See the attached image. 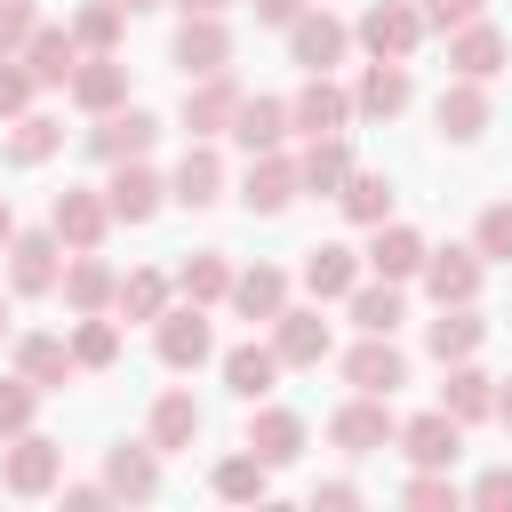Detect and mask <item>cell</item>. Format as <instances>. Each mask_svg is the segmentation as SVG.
Returning a JSON list of instances; mask_svg holds the SVG:
<instances>
[{
  "label": "cell",
  "mask_w": 512,
  "mask_h": 512,
  "mask_svg": "<svg viewBox=\"0 0 512 512\" xmlns=\"http://www.w3.org/2000/svg\"><path fill=\"white\" fill-rule=\"evenodd\" d=\"M112 288H120V272L104 264V248H80V256H64V280H56V296H64V312L80 320V312H112Z\"/></svg>",
  "instance_id": "cell-25"
},
{
  "label": "cell",
  "mask_w": 512,
  "mask_h": 512,
  "mask_svg": "<svg viewBox=\"0 0 512 512\" xmlns=\"http://www.w3.org/2000/svg\"><path fill=\"white\" fill-rule=\"evenodd\" d=\"M216 376H224V392H232V400H272V384H280V352L248 336V344L216 352Z\"/></svg>",
  "instance_id": "cell-27"
},
{
  "label": "cell",
  "mask_w": 512,
  "mask_h": 512,
  "mask_svg": "<svg viewBox=\"0 0 512 512\" xmlns=\"http://www.w3.org/2000/svg\"><path fill=\"white\" fill-rule=\"evenodd\" d=\"M472 248H480V264H512V200H488V208H480Z\"/></svg>",
  "instance_id": "cell-46"
},
{
  "label": "cell",
  "mask_w": 512,
  "mask_h": 512,
  "mask_svg": "<svg viewBox=\"0 0 512 512\" xmlns=\"http://www.w3.org/2000/svg\"><path fill=\"white\" fill-rule=\"evenodd\" d=\"M64 504H72V512H96V504H112V488H104V480H72Z\"/></svg>",
  "instance_id": "cell-54"
},
{
  "label": "cell",
  "mask_w": 512,
  "mask_h": 512,
  "mask_svg": "<svg viewBox=\"0 0 512 512\" xmlns=\"http://www.w3.org/2000/svg\"><path fill=\"white\" fill-rule=\"evenodd\" d=\"M0 336H8V296H0Z\"/></svg>",
  "instance_id": "cell-59"
},
{
  "label": "cell",
  "mask_w": 512,
  "mask_h": 512,
  "mask_svg": "<svg viewBox=\"0 0 512 512\" xmlns=\"http://www.w3.org/2000/svg\"><path fill=\"white\" fill-rule=\"evenodd\" d=\"M16 376H24V384H40V392H64L80 368H72V344H64V336L32 328V336H16Z\"/></svg>",
  "instance_id": "cell-36"
},
{
  "label": "cell",
  "mask_w": 512,
  "mask_h": 512,
  "mask_svg": "<svg viewBox=\"0 0 512 512\" xmlns=\"http://www.w3.org/2000/svg\"><path fill=\"white\" fill-rule=\"evenodd\" d=\"M392 200H400V192H392V176H384V168H352V176L336 184V208H344L360 232H368V224H384V216H392Z\"/></svg>",
  "instance_id": "cell-41"
},
{
  "label": "cell",
  "mask_w": 512,
  "mask_h": 512,
  "mask_svg": "<svg viewBox=\"0 0 512 512\" xmlns=\"http://www.w3.org/2000/svg\"><path fill=\"white\" fill-rule=\"evenodd\" d=\"M320 504H328V512L360 504V480H320V488H312V512H320Z\"/></svg>",
  "instance_id": "cell-52"
},
{
  "label": "cell",
  "mask_w": 512,
  "mask_h": 512,
  "mask_svg": "<svg viewBox=\"0 0 512 512\" xmlns=\"http://www.w3.org/2000/svg\"><path fill=\"white\" fill-rule=\"evenodd\" d=\"M176 8H184V16H224L232 0H176Z\"/></svg>",
  "instance_id": "cell-56"
},
{
  "label": "cell",
  "mask_w": 512,
  "mask_h": 512,
  "mask_svg": "<svg viewBox=\"0 0 512 512\" xmlns=\"http://www.w3.org/2000/svg\"><path fill=\"white\" fill-rule=\"evenodd\" d=\"M64 96H72L88 120H96V112H120V104H128V64H120V48H112V56H80L72 80H64Z\"/></svg>",
  "instance_id": "cell-23"
},
{
  "label": "cell",
  "mask_w": 512,
  "mask_h": 512,
  "mask_svg": "<svg viewBox=\"0 0 512 512\" xmlns=\"http://www.w3.org/2000/svg\"><path fill=\"white\" fill-rule=\"evenodd\" d=\"M64 344H72V368H80V376H104V368L120 360V320H112V312H80Z\"/></svg>",
  "instance_id": "cell-42"
},
{
  "label": "cell",
  "mask_w": 512,
  "mask_h": 512,
  "mask_svg": "<svg viewBox=\"0 0 512 512\" xmlns=\"http://www.w3.org/2000/svg\"><path fill=\"white\" fill-rule=\"evenodd\" d=\"M32 32H40V8L32 0H0V56H24Z\"/></svg>",
  "instance_id": "cell-49"
},
{
  "label": "cell",
  "mask_w": 512,
  "mask_h": 512,
  "mask_svg": "<svg viewBox=\"0 0 512 512\" xmlns=\"http://www.w3.org/2000/svg\"><path fill=\"white\" fill-rule=\"evenodd\" d=\"M392 448L408 456V464H432V472H456V456H464V424L432 400L424 416H408L400 432H392Z\"/></svg>",
  "instance_id": "cell-11"
},
{
  "label": "cell",
  "mask_w": 512,
  "mask_h": 512,
  "mask_svg": "<svg viewBox=\"0 0 512 512\" xmlns=\"http://www.w3.org/2000/svg\"><path fill=\"white\" fill-rule=\"evenodd\" d=\"M272 352H280V368H320L328 352H336V328L320 320V304H280L272 312V336H264Z\"/></svg>",
  "instance_id": "cell-6"
},
{
  "label": "cell",
  "mask_w": 512,
  "mask_h": 512,
  "mask_svg": "<svg viewBox=\"0 0 512 512\" xmlns=\"http://www.w3.org/2000/svg\"><path fill=\"white\" fill-rule=\"evenodd\" d=\"M152 352H160V368H176V376L208 368V360H216V328H208V304H168V312L152 320Z\"/></svg>",
  "instance_id": "cell-1"
},
{
  "label": "cell",
  "mask_w": 512,
  "mask_h": 512,
  "mask_svg": "<svg viewBox=\"0 0 512 512\" xmlns=\"http://www.w3.org/2000/svg\"><path fill=\"white\" fill-rule=\"evenodd\" d=\"M48 232L64 240V256H80V248H104V232H112L104 184H64V192L48 200Z\"/></svg>",
  "instance_id": "cell-4"
},
{
  "label": "cell",
  "mask_w": 512,
  "mask_h": 512,
  "mask_svg": "<svg viewBox=\"0 0 512 512\" xmlns=\"http://www.w3.org/2000/svg\"><path fill=\"white\" fill-rule=\"evenodd\" d=\"M208 488H216L224 504H264V496H272V464H264V456H248V448H232V456H216Z\"/></svg>",
  "instance_id": "cell-43"
},
{
  "label": "cell",
  "mask_w": 512,
  "mask_h": 512,
  "mask_svg": "<svg viewBox=\"0 0 512 512\" xmlns=\"http://www.w3.org/2000/svg\"><path fill=\"white\" fill-rule=\"evenodd\" d=\"M32 416H40V384H24V376H0V440L32 432Z\"/></svg>",
  "instance_id": "cell-47"
},
{
  "label": "cell",
  "mask_w": 512,
  "mask_h": 512,
  "mask_svg": "<svg viewBox=\"0 0 512 512\" xmlns=\"http://www.w3.org/2000/svg\"><path fill=\"white\" fill-rule=\"evenodd\" d=\"M120 8H128V16H152V8H168V0H120Z\"/></svg>",
  "instance_id": "cell-58"
},
{
  "label": "cell",
  "mask_w": 512,
  "mask_h": 512,
  "mask_svg": "<svg viewBox=\"0 0 512 512\" xmlns=\"http://www.w3.org/2000/svg\"><path fill=\"white\" fill-rule=\"evenodd\" d=\"M72 64H80L72 24H48V16H40V32L24 40V72H32V88H64V80H72Z\"/></svg>",
  "instance_id": "cell-34"
},
{
  "label": "cell",
  "mask_w": 512,
  "mask_h": 512,
  "mask_svg": "<svg viewBox=\"0 0 512 512\" xmlns=\"http://www.w3.org/2000/svg\"><path fill=\"white\" fill-rule=\"evenodd\" d=\"M416 104V80H408V64H392V56H368L360 64V80H352V120H400Z\"/></svg>",
  "instance_id": "cell-13"
},
{
  "label": "cell",
  "mask_w": 512,
  "mask_h": 512,
  "mask_svg": "<svg viewBox=\"0 0 512 512\" xmlns=\"http://www.w3.org/2000/svg\"><path fill=\"white\" fill-rule=\"evenodd\" d=\"M344 312H352V328H360V336H392V328L408 320V296H400V280L360 272V280H352V296H344Z\"/></svg>",
  "instance_id": "cell-32"
},
{
  "label": "cell",
  "mask_w": 512,
  "mask_h": 512,
  "mask_svg": "<svg viewBox=\"0 0 512 512\" xmlns=\"http://www.w3.org/2000/svg\"><path fill=\"white\" fill-rule=\"evenodd\" d=\"M344 176H352V144H344V136H304V152H296V184H304L312 200H336Z\"/></svg>",
  "instance_id": "cell-38"
},
{
  "label": "cell",
  "mask_w": 512,
  "mask_h": 512,
  "mask_svg": "<svg viewBox=\"0 0 512 512\" xmlns=\"http://www.w3.org/2000/svg\"><path fill=\"white\" fill-rule=\"evenodd\" d=\"M416 280H424V296H432V304H480L488 264H480V248H424Z\"/></svg>",
  "instance_id": "cell-15"
},
{
  "label": "cell",
  "mask_w": 512,
  "mask_h": 512,
  "mask_svg": "<svg viewBox=\"0 0 512 512\" xmlns=\"http://www.w3.org/2000/svg\"><path fill=\"white\" fill-rule=\"evenodd\" d=\"M232 112H240V80L232 72H208V80H184V136H200V144H216L224 128H232Z\"/></svg>",
  "instance_id": "cell-17"
},
{
  "label": "cell",
  "mask_w": 512,
  "mask_h": 512,
  "mask_svg": "<svg viewBox=\"0 0 512 512\" xmlns=\"http://www.w3.org/2000/svg\"><path fill=\"white\" fill-rule=\"evenodd\" d=\"M504 64H512V40H504L488 16H472V24L448 32V72H456V80H496Z\"/></svg>",
  "instance_id": "cell-21"
},
{
  "label": "cell",
  "mask_w": 512,
  "mask_h": 512,
  "mask_svg": "<svg viewBox=\"0 0 512 512\" xmlns=\"http://www.w3.org/2000/svg\"><path fill=\"white\" fill-rule=\"evenodd\" d=\"M344 56H352V24H344V16L304 8V16L288 24V64H304V72H336Z\"/></svg>",
  "instance_id": "cell-12"
},
{
  "label": "cell",
  "mask_w": 512,
  "mask_h": 512,
  "mask_svg": "<svg viewBox=\"0 0 512 512\" xmlns=\"http://www.w3.org/2000/svg\"><path fill=\"white\" fill-rule=\"evenodd\" d=\"M32 72H24V56H0V120H16V112H32Z\"/></svg>",
  "instance_id": "cell-48"
},
{
  "label": "cell",
  "mask_w": 512,
  "mask_h": 512,
  "mask_svg": "<svg viewBox=\"0 0 512 512\" xmlns=\"http://www.w3.org/2000/svg\"><path fill=\"white\" fill-rule=\"evenodd\" d=\"M488 120H496L488 80H448V88L432 96V128H440L448 144H480V136H488Z\"/></svg>",
  "instance_id": "cell-18"
},
{
  "label": "cell",
  "mask_w": 512,
  "mask_h": 512,
  "mask_svg": "<svg viewBox=\"0 0 512 512\" xmlns=\"http://www.w3.org/2000/svg\"><path fill=\"white\" fill-rule=\"evenodd\" d=\"M104 488L128 496V504H152V496H160V448H152V440H120V448H104Z\"/></svg>",
  "instance_id": "cell-28"
},
{
  "label": "cell",
  "mask_w": 512,
  "mask_h": 512,
  "mask_svg": "<svg viewBox=\"0 0 512 512\" xmlns=\"http://www.w3.org/2000/svg\"><path fill=\"white\" fill-rule=\"evenodd\" d=\"M392 432H400V416H392V400H376V392H352V400L328 416V440H336L344 456H376V448H392Z\"/></svg>",
  "instance_id": "cell-10"
},
{
  "label": "cell",
  "mask_w": 512,
  "mask_h": 512,
  "mask_svg": "<svg viewBox=\"0 0 512 512\" xmlns=\"http://www.w3.org/2000/svg\"><path fill=\"white\" fill-rule=\"evenodd\" d=\"M0 488H8V496H48V488H64V448H56L48 432H16L8 456H0Z\"/></svg>",
  "instance_id": "cell-7"
},
{
  "label": "cell",
  "mask_w": 512,
  "mask_h": 512,
  "mask_svg": "<svg viewBox=\"0 0 512 512\" xmlns=\"http://www.w3.org/2000/svg\"><path fill=\"white\" fill-rule=\"evenodd\" d=\"M16 240V208H8V192H0V248Z\"/></svg>",
  "instance_id": "cell-57"
},
{
  "label": "cell",
  "mask_w": 512,
  "mask_h": 512,
  "mask_svg": "<svg viewBox=\"0 0 512 512\" xmlns=\"http://www.w3.org/2000/svg\"><path fill=\"white\" fill-rule=\"evenodd\" d=\"M80 144H88V160H144L152 144H160V112H144V104H120V112H96L88 128H80Z\"/></svg>",
  "instance_id": "cell-3"
},
{
  "label": "cell",
  "mask_w": 512,
  "mask_h": 512,
  "mask_svg": "<svg viewBox=\"0 0 512 512\" xmlns=\"http://www.w3.org/2000/svg\"><path fill=\"white\" fill-rule=\"evenodd\" d=\"M440 408H448L456 424H488V408H496V376H488L480 360H448V368H440Z\"/></svg>",
  "instance_id": "cell-33"
},
{
  "label": "cell",
  "mask_w": 512,
  "mask_h": 512,
  "mask_svg": "<svg viewBox=\"0 0 512 512\" xmlns=\"http://www.w3.org/2000/svg\"><path fill=\"white\" fill-rule=\"evenodd\" d=\"M472 16H480V0H424V32H456Z\"/></svg>",
  "instance_id": "cell-51"
},
{
  "label": "cell",
  "mask_w": 512,
  "mask_h": 512,
  "mask_svg": "<svg viewBox=\"0 0 512 512\" xmlns=\"http://www.w3.org/2000/svg\"><path fill=\"white\" fill-rule=\"evenodd\" d=\"M240 152H280L296 128H288V96H240V112H232V128H224Z\"/></svg>",
  "instance_id": "cell-29"
},
{
  "label": "cell",
  "mask_w": 512,
  "mask_h": 512,
  "mask_svg": "<svg viewBox=\"0 0 512 512\" xmlns=\"http://www.w3.org/2000/svg\"><path fill=\"white\" fill-rule=\"evenodd\" d=\"M304 440H312V432H304V416H296V408L248 400V432H240V448H248V456H264V464L280 472V464H296V456H304Z\"/></svg>",
  "instance_id": "cell-16"
},
{
  "label": "cell",
  "mask_w": 512,
  "mask_h": 512,
  "mask_svg": "<svg viewBox=\"0 0 512 512\" xmlns=\"http://www.w3.org/2000/svg\"><path fill=\"white\" fill-rule=\"evenodd\" d=\"M104 208H112V224H152V216L168 208V176H160L152 160H112Z\"/></svg>",
  "instance_id": "cell-9"
},
{
  "label": "cell",
  "mask_w": 512,
  "mask_h": 512,
  "mask_svg": "<svg viewBox=\"0 0 512 512\" xmlns=\"http://www.w3.org/2000/svg\"><path fill=\"white\" fill-rule=\"evenodd\" d=\"M168 64L184 80H208V72H232V24L224 16H184L176 40H168Z\"/></svg>",
  "instance_id": "cell-8"
},
{
  "label": "cell",
  "mask_w": 512,
  "mask_h": 512,
  "mask_svg": "<svg viewBox=\"0 0 512 512\" xmlns=\"http://www.w3.org/2000/svg\"><path fill=\"white\" fill-rule=\"evenodd\" d=\"M400 504H416V512H456V504H464V488H456L448 472H432V464H416V472L400 480Z\"/></svg>",
  "instance_id": "cell-45"
},
{
  "label": "cell",
  "mask_w": 512,
  "mask_h": 512,
  "mask_svg": "<svg viewBox=\"0 0 512 512\" xmlns=\"http://www.w3.org/2000/svg\"><path fill=\"white\" fill-rule=\"evenodd\" d=\"M488 344V320H480V304H432V320H424V352L448 368V360H472Z\"/></svg>",
  "instance_id": "cell-26"
},
{
  "label": "cell",
  "mask_w": 512,
  "mask_h": 512,
  "mask_svg": "<svg viewBox=\"0 0 512 512\" xmlns=\"http://www.w3.org/2000/svg\"><path fill=\"white\" fill-rule=\"evenodd\" d=\"M144 440H152V448H160V456H184V448H192V440H200V400H192V392H176V384H168V392H160V400H152V416H144Z\"/></svg>",
  "instance_id": "cell-37"
},
{
  "label": "cell",
  "mask_w": 512,
  "mask_h": 512,
  "mask_svg": "<svg viewBox=\"0 0 512 512\" xmlns=\"http://www.w3.org/2000/svg\"><path fill=\"white\" fill-rule=\"evenodd\" d=\"M296 192L304 184H296V160L288 152H248V176H240V208L248 216H288Z\"/></svg>",
  "instance_id": "cell-22"
},
{
  "label": "cell",
  "mask_w": 512,
  "mask_h": 512,
  "mask_svg": "<svg viewBox=\"0 0 512 512\" xmlns=\"http://www.w3.org/2000/svg\"><path fill=\"white\" fill-rule=\"evenodd\" d=\"M360 272H368V264H360V248H344V240L304 248V288H312V304H344Z\"/></svg>",
  "instance_id": "cell-31"
},
{
  "label": "cell",
  "mask_w": 512,
  "mask_h": 512,
  "mask_svg": "<svg viewBox=\"0 0 512 512\" xmlns=\"http://www.w3.org/2000/svg\"><path fill=\"white\" fill-rule=\"evenodd\" d=\"M168 304H176V280H168V272H152V264L120 272V288H112V312H120V320H144V328H152Z\"/></svg>",
  "instance_id": "cell-40"
},
{
  "label": "cell",
  "mask_w": 512,
  "mask_h": 512,
  "mask_svg": "<svg viewBox=\"0 0 512 512\" xmlns=\"http://www.w3.org/2000/svg\"><path fill=\"white\" fill-rule=\"evenodd\" d=\"M336 368H344V384H352V392H376V400H392V392L408 384V352H400L392 336H360Z\"/></svg>",
  "instance_id": "cell-20"
},
{
  "label": "cell",
  "mask_w": 512,
  "mask_h": 512,
  "mask_svg": "<svg viewBox=\"0 0 512 512\" xmlns=\"http://www.w3.org/2000/svg\"><path fill=\"white\" fill-rule=\"evenodd\" d=\"M8 296H56V280H64V240L40 224V232H16L8 248Z\"/></svg>",
  "instance_id": "cell-5"
},
{
  "label": "cell",
  "mask_w": 512,
  "mask_h": 512,
  "mask_svg": "<svg viewBox=\"0 0 512 512\" xmlns=\"http://www.w3.org/2000/svg\"><path fill=\"white\" fill-rule=\"evenodd\" d=\"M424 248H432V240H424L416 224L384 216V224H368V248H360V264H368L376 280H400V288H408V280H416V264H424Z\"/></svg>",
  "instance_id": "cell-19"
},
{
  "label": "cell",
  "mask_w": 512,
  "mask_h": 512,
  "mask_svg": "<svg viewBox=\"0 0 512 512\" xmlns=\"http://www.w3.org/2000/svg\"><path fill=\"white\" fill-rule=\"evenodd\" d=\"M224 304H232L240 320L272 328V312L288 304V272H280V264H248V272H240V264H232V296H224Z\"/></svg>",
  "instance_id": "cell-35"
},
{
  "label": "cell",
  "mask_w": 512,
  "mask_h": 512,
  "mask_svg": "<svg viewBox=\"0 0 512 512\" xmlns=\"http://www.w3.org/2000/svg\"><path fill=\"white\" fill-rule=\"evenodd\" d=\"M56 152H64V120L56 112H16L8 136H0V160L8 168H48Z\"/></svg>",
  "instance_id": "cell-30"
},
{
  "label": "cell",
  "mask_w": 512,
  "mask_h": 512,
  "mask_svg": "<svg viewBox=\"0 0 512 512\" xmlns=\"http://www.w3.org/2000/svg\"><path fill=\"white\" fill-rule=\"evenodd\" d=\"M464 504H480V512H512V464H488V472L464 488Z\"/></svg>",
  "instance_id": "cell-50"
},
{
  "label": "cell",
  "mask_w": 512,
  "mask_h": 512,
  "mask_svg": "<svg viewBox=\"0 0 512 512\" xmlns=\"http://www.w3.org/2000/svg\"><path fill=\"white\" fill-rule=\"evenodd\" d=\"M488 416H496V424L512 432V376H496V408H488Z\"/></svg>",
  "instance_id": "cell-55"
},
{
  "label": "cell",
  "mask_w": 512,
  "mask_h": 512,
  "mask_svg": "<svg viewBox=\"0 0 512 512\" xmlns=\"http://www.w3.org/2000/svg\"><path fill=\"white\" fill-rule=\"evenodd\" d=\"M288 128L296 136H344L352 128V88H336L328 72H304V88L288 96Z\"/></svg>",
  "instance_id": "cell-14"
},
{
  "label": "cell",
  "mask_w": 512,
  "mask_h": 512,
  "mask_svg": "<svg viewBox=\"0 0 512 512\" xmlns=\"http://www.w3.org/2000/svg\"><path fill=\"white\" fill-rule=\"evenodd\" d=\"M248 8H256V24H280V32H288V24H296L312 0H248Z\"/></svg>",
  "instance_id": "cell-53"
},
{
  "label": "cell",
  "mask_w": 512,
  "mask_h": 512,
  "mask_svg": "<svg viewBox=\"0 0 512 512\" xmlns=\"http://www.w3.org/2000/svg\"><path fill=\"white\" fill-rule=\"evenodd\" d=\"M168 200H176V208H216V200H224V152L192 136L184 160L168 168Z\"/></svg>",
  "instance_id": "cell-24"
},
{
  "label": "cell",
  "mask_w": 512,
  "mask_h": 512,
  "mask_svg": "<svg viewBox=\"0 0 512 512\" xmlns=\"http://www.w3.org/2000/svg\"><path fill=\"white\" fill-rule=\"evenodd\" d=\"M168 280H176L184 304H224V296H232V256H224V248H192Z\"/></svg>",
  "instance_id": "cell-39"
},
{
  "label": "cell",
  "mask_w": 512,
  "mask_h": 512,
  "mask_svg": "<svg viewBox=\"0 0 512 512\" xmlns=\"http://www.w3.org/2000/svg\"><path fill=\"white\" fill-rule=\"evenodd\" d=\"M352 48L408 64V56L424 48V8H416V0H368V16L352 24Z\"/></svg>",
  "instance_id": "cell-2"
},
{
  "label": "cell",
  "mask_w": 512,
  "mask_h": 512,
  "mask_svg": "<svg viewBox=\"0 0 512 512\" xmlns=\"http://www.w3.org/2000/svg\"><path fill=\"white\" fill-rule=\"evenodd\" d=\"M120 24H128L120 0H80V8H72V40H80V56H112V48H120Z\"/></svg>",
  "instance_id": "cell-44"
}]
</instances>
